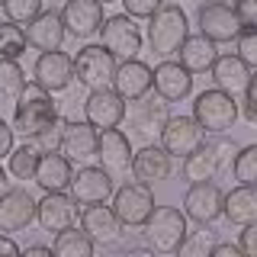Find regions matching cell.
Listing matches in <instances>:
<instances>
[{
  "label": "cell",
  "instance_id": "f6af8a7d",
  "mask_svg": "<svg viewBox=\"0 0 257 257\" xmlns=\"http://www.w3.org/2000/svg\"><path fill=\"white\" fill-rule=\"evenodd\" d=\"M212 257H244V254H241V247H238V244L219 241V244H215V251H212Z\"/></svg>",
  "mask_w": 257,
  "mask_h": 257
},
{
  "label": "cell",
  "instance_id": "60d3db41",
  "mask_svg": "<svg viewBox=\"0 0 257 257\" xmlns=\"http://www.w3.org/2000/svg\"><path fill=\"white\" fill-rule=\"evenodd\" d=\"M235 13L244 23V29H257V0H235Z\"/></svg>",
  "mask_w": 257,
  "mask_h": 257
},
{
  "label": "cell",
  "instance_id": "f1b7e54d",
  "mask_svg": "<svg viewBox=\"0 0 257 257\" xmlns=\"http://www.w3.org/2000/svg\"><path fill=\"white\" fill-rule=\"evenodd\" d=\"M26 71L20 68V61L13 58H0V103H20L26 96Z\"/></svg>",
  "mask_w": 257,
  "mask_h": 257
},
{
  "label": "cell",
  "instance_id": "3957f363",
  "mask_svg": "<svg viewBox=\"0 0 257 257\" xmlns=\"http://www.w3.org/2000/svg\"><path fill=\"white\" fill-rule=\"evenodd\" d=\"M187 212H180L177 206H155L151 219L145 222V241L155 254H174L183 244V238L190 235L187 228Z\"/></svg>",
  "mask_w": 257,
  "mask_h": 257
},
{
  "label": "cell",
  "instance_id": "603a6c76",
  "mask_svg": "<svg viewBox=\"0 0 257 257\" xmlns=\"http://www.w3.org/2000/svg\"><path fill=\"white\" fill-rule=\"evenodd\" d=\"M167 122H171V109H167V100H161V96H145V100L135 103L132 109V125L135 132L142 135V139H161V132L167 128Z\"/></svg>",
  "mask_w": 257,
  "mask_h": 257
},
{
  "label": "cell",
  "instance_id": "ba28073f",
  "mask_svg": "<svg viewBox=\"0 0 257 257\" xmlns=\"http://www.w3.org/2000/svg\"><path fill=\"white\" fill-rule=\"evenodd\" d=\"M77 80L74 74V58L64 52H42L32 64V87H39L42 93H61Z\"/></svg>",
  "mask_w": 257,
  "mask_h": 257
},
{
  "label": "cell",
  "instance_id": "d6986e66",
  "mask_svg": "<svg viewBox=\"0 0 257 257\" xmlns=\"http://www.w3.org/2000/svg\"><path fill=\"white\" fill-rule=\"evenodd\" d=\"M96 161H100V167L109 171L112 177L132 171L135 151H132V142H128V135L122 132V128H106V132H100V151H96Z\"/></svg>",
  "mask_w": 257,
  "mask_h": 257
},
{
  "label": "cell",
  "instance_id": "c3c4849f",
  "mask_svg": "<svg viewBox=\"0 0 257 257\" xmlns=\"http://www.w3.org/2000/svg\"><path fill=\"white\" fill-rule=\"evenodd\" d=\"M7 190H10V177H7V171L0 167V196H4Z\"/></svg>",
  "mask_w": 257,
  "mask_h": 257
},
{
  "label": "cell",
  "instance_id": "f35d334b",
  "mask_svg": "<svg viewBox=\"0 0 257 257\" xmlns=\"http://www.w3.org/2000/svg\"><path fill=\"white\" fill-rule=\"evenodd\" d=\"M119 4L125 7V16H132V20H151L161 7V0H119Z\"/></svg>",
  "mask_w": 257,
  "mask_h": 257
},
{
  "label": "cell",
  "instance_id": "30bf717a",
  "mask_svg": "<svg viewBox=\"0 0 257 257\" xmlns=\"http://www.w3.org/2000/svg\"><path fill=\"white\" fill-rule=\"evenodd\" d=\"M183 212H187V219L199 222L206 228V225H212L219 215H225V193L219 183L206 180V183H190L187 196H183Z\"/></svg>",
  "mask_w": 257,
  "mask_h": 257
},
{
  "label": "cell",
  "instance_id": "ac0fdd59",
  "mask_svg": "<svg viewBox=\"0 0 257 257\" xmlns=\"http://www.w3.org/2000/svg\"><path fill=\"white\" fill-rule=\"evenodd\" d=\"M155 87V71L148 68L145 61L132 58V61H119L116 68V80H112V90L122 96L125 103H139L151 93Z\"/></svg>",
  "mask_w": 257,
  "mask_h": 257
},
{
  "label": "cell",
  "instance_id": "8d00e7d4",
  "mask_svg": "<svg viewBox=\"0 0 257 257\" xmlns=\"http://www.w3.org/2000/svg\"><path fill=\"white\" fill-rule=\"evenodd\" d=\"M235 55L251 71H257V29H244V32H241L238 42H235Z\"/></svg>",
  "mask_w": 257,
  "mask_h": 257
},
{
  "label": "cell",
  "instance_id": "bcb514c9",
  "mask_svg": "<svg viewBox=\"0 0 257 257\" xmlns=\"http://www.w3.org/2000/svg\"><path fill=\"white\" fill-rule=\"evenodd\" d=\"M23 257H55V251L52 247H42V244H32V247L23 251Z\"/></svg>",
  "mask_w": 257,
  "mask_h": 257
},
{
  "label": "cell",
  "instance_id": "4dcf8cb0",
  "mask_svg": "<svg viewBox=\"0 0 257 257\" xmlns=\"http://www.w3.org/2000/svg\"><path fill=\"white\" fill-rule=\"evenodd\" d=\"M215 174H219V161H215L209 145H203L199 151H193L190 158H183V177H187L190 183H206V180H212Z\"/></svg>",
  "mask_w": 257,
  "mask_h": 257
},
{
  "label": "cell",
  "instance_id": "836d02e7",
  "mask_svg": "<svg viewBox=\"0 0 257 257\" xmlns=\"http://www.w3.org/2000/svg\"><path fill=\"white\" fill-rule=\"evenodd\" d=\"M231 174L241 187H257V145H244L238 151L235 164H231Z\"/></svg>",
  "mask_w": 257,
  "mask_h": 257
},
{
  "label": "cell",
  "instance_id": "9a60e30c",
  "mask_svg": "<svg viewBox=\"0 0 257 257\" xmlns=\"http://www.w3.org/2000/svg\"><path fill=\"white\" fill-rule=\"evenodd\" d=\"M39 215V203L32 199L29 190H20V187H10L0 196V231L10 235V231H23L36 222Z\"/></svg>",
  "mask_w": 257,
  "mask_h": 257
},
{
  "label": "cell",
  "instance_id": "7bdbcfd3",
  "mask_svg": "<svg viewBox=\"0 0 257 257\" xmlns=\"http://www.w3.org/2000/svg\"><path fill=\"white\" fill-rule=\"evenodd\" d=\"M13 155V128L0 119V161Z\"/></svg>",
  "mask_w": 257,
  "mask_h": 257
},
{
  "label": "cell",
  "instance_id": "b9f144b4",
  "mask_svg": "<svg viewBox=\"0 0 257 257\" xmlns=\"http://www.w3.org/2000/svg\"><path fill=\"white\" fill-rule=\"evenodd\" d=\"M238 247H241V254H244V257H257V222H251V225L241 228Z\"/></svg>",
  "mask_w": 257,
  "mask_h": 257
},
{
  "label": "cell",
  "instance_id": "44dd1931",
  "mask_svg": "<svg viewBox=\"0 0 257 257\" xmlns=\"http://www.w3.org/2000/svg\"><path fill=\"white\" fill-rule=\"evenodd\" d=\"M64 36H68V29H64V20H61L58 10H42L26 26V39L39 55L42 52H61Z\"/></svg>",
  "mask_w": 257,
  "mask_h": 257
},
{
  "label": "cell",
  "instance_id": "1f68e13d",
  "mask_svg": "<svg viewBox=\"0 0 257 257\" xmlns=\"http://www.w3.org/2000/svg\"><path fill=\"white\" fill-rule=\"evenodd\" d=\"M39 158H42V151L32 142H23L20 148H13V155L7 158L10 161V177H16V180H32V177H36V167H39Z\"/></svg>",
  "mask_w": 257,
  "mask_h": 257
},
{
  "label": "cell",
  "instance_id": "7402d4cb",
  "mask_svg": "<svg viewBox=\"0 0 257 257\" xmlns=\"http://www.w3.org/2000/svg\"><path fill=\"white\" fill-rule=\"evenodd\" d=\"M193 90V74L187 68H183L180 61H161L158 68H155V93L161 96V100H167V103H180V100H187Z\"/></svg>",
  "mask_w": 257,
  "mask_h": 257
},
{
  "label": "cell",
  "instance_id": "9c48e42d",
  "mask_svg": "<svg viewBox=\"0 0 257 257\" xmlns=\"http://www.w3.org/2000/svg\"><path fill=\"white\" fill-rule=\"evenodd\" d=\"M196 23H199V32L206 39H212L215 45L238 42V36L244 32V23L238 20L231 4H203L196 13Z\"/></svg>",
  "mask_w": 257,
  "mask_h": 257
},
{
  "label": "cell",
  "instance_id": "f546056e",
  "mask_svg": "<svg viewBox=\"0 0 257 257\" xmlns=\"http://www.w3.org/2000/svg\"><path fill=\"white\" fill-rule=\"evenodd\" d=\"M93 241L84 228H68V231H58L52 241V251L55 257H93Z\"/></svg>",
  "mask_w": 257,
  "mask_h": 257
},
{
  "label": "cell",
  "instance_id": "ffe728a7",
  "mask_svg": "<svg viewBox=\"0 0 257 257\" xmlns=\"http://www.w3.org/2000/svg\"><path fill=\"white\" fill-rule=\"evenodd\" d=\"M36 222L45 231H68L77 225V203L68 193H45V199H39V215Z\"/></svg>",
  "mask_w": 257,
  "mask_h": 257
},
{
  "label": "cell",
  "instance_id": "6da1fadb",
  "mask_svg": "<svg viewBox=\"0 0 257 257\" xmlns=\"http://www.w3.org/2000/svg\"><path fill=\"white\" fill-rule=\"evenodd\" d=\"M187 36H190V20H187V13H183L180 4H164L148 20V29H145V39H148L151 52L164 61L180 52V45L187 42Z\"/></svg>",
  "mask_w": 257,
  "mask_h": 257
},
{
  "label": "cell",
  "instance_id": "816d5d0a",
  "mask_svg": "<svg viewBox=\"0 0 257 257\" xmlns=\"http://www.w3.org/2000/svg\"><path fill=\"white\" fill-rule=\"evenodd\" d=\"M0 10H4V0H0Z\"/></svg>",
  "mask_w": 257,
  "mask_h": 257
},
{
  "label": "cell",
  "instance_id": "f5cc1de1",
  "mask_svg": "<svg viewBox=\"0 0 257 257\" xmlns=\"http://www.w3.org/2000/svg\"><path fill=\"white\" fill-rule=\"evenodd\" d=\"M171 4H174V0H171Z\"/></svg>",
  "mask_w": 257,
  "mask_h": 257
},
{
  "label": "cell",
  "instance_id": "74e56055",
  "mask_svg": "<svg viewBox=\"0 0 257 257\" xmlns=\"http://www.w3.org/2000/svg\"><path fill=\"white\" fill-rule=\"evenodd\" d=\"M206 145L212 148V155H215V161H219V167H231V164H235V158H238V151H241V145L231 142V139H225V135H215V139L206 142Z\"/></svg>",
  "mask_w": 257,
  "mask_h": 257
},
{
  "label": "cell",
  "instance_id": "484cf974",
  "mask_svg": "<svg viewBox=\"0 0 257 257\" xmlns=\"http://www.w3.org/2000/svg\"><path fill=\"white\" fill-rule=\"evenodd\" d=\"M212 80H215V87L219 90H225V93H231V96H244V90H247V80H251V74L254 71L247 68L244 61L238 58L235 52H228V55H219L215 58V64H212Z\"/></svg>",
  "mask_w": 257,
  "mask_h": 257
},
{
  "label": "cell",
  "instance_id": "5b68a950",
  "mask_svg": "<svg viewBox=\"0 0 257 257\" xmlns=\"http://www.w3.org/2000/svg\"><path fill=\"white\" fill-rule=\"evenodd\" d=\"M119 61L103 45H84L74 58V74L87 90H112Z\"/></svg>",
  "mask_w": 257,
  "mask_h": 257
},
{
  "label": "cell",
  "instance_id": "8fae6325",
  "mask_svg": "<svg viewBox=\"0 0 257 257\" xmlns=\"http://www.w3.org/2000/svg\"><path fill=\"white\" fill-rule=\"evenodd\" d=\"M128 116L125 100L116 90H90L84 100V122H90L96 132H106V128H119L122 119Z\"/></svg>",
  "mask_w": 257,
  "mask_h": 257
},
{
  "label": "cell",
  "instance_id": "cb8c5ba5",
  "mask_svg": "<svg viewBox=\"0 0 257 257\" xmlns=\"http://www.w3.org/2000/svg\"><path fill=\"white\" fill-rule=\"evenodd\" d=\"M32 180L45 193H64V190H71V180H74V164L61 151H45L39 158V167H36Z\"/></svg>",
  "mask_w": 257,
  "mask_h": 257
},
{
  "label": "cell",
  "instance_id": "8992f818",
  "mask_svg": "<svg viewBox=\"0 0 257 257\" xmlns=\"http://www.w3.org/2000/svg\"><path fill=\"white\" fill-rule=\"evenodd\" d=\"M112 212L125 228H145V222L155 212V193L139 180H128L112 193Z\"/></svg>",
  "mask_w": 257,
  "mask_h": 257
},
{
  "label": "cell",
  "instance_id": "d590c367",
  "mask_svg": "<svg viewBox=\"0 0 257 257\" xmlns=\"http://www.w3.org/2000/svg\"><path fill=\"white\" fill-rule=\"evenodd\" d=\"M4 13L16 26H23V23L29 26V23L42 13V0H4Z\"/></svg>",
  "mask_w": 257,
  "mask_h": 257
},
{
  "label": "cell",
  "instance_id": "4fadbf2b",
  "mask_svg": "<svg viewBox=\"0 0 257 257\" xmlns=\"http://www.w3.org/2000/svg\"><path fill=\"white\" fill-rule=\"evenodd\" d=\"M61 155L71 161V164H90L100 151V132L90 122H80V119H71V122H61Z\"/></svg>",
  "mask_w": 257,
  "mask_h": 257
},
{
  "label": "cell",
  "instance_id": "5bb4252c",
  "mask_svg": "<svg viewBox=\"0 0 257 257\" xmlns=\"http://www.w3.org/2000/svg\"><path fill=\"white\" fill-rule=\"evenodd\" d=\"M116 193L112 187V174L103 171V167L84 164L74 171V180H71V196H74L77 206H100Z\"/></svg>",
  "mask_w": 257,
  "mask_h": 257
},
{
  "label": "cell",
  "instance_id": "4316f807",
  "mask_svg": "<svg viewBox=\"0 0 257 257\" xmlns=\"http://www.w3.org/2000/svg\"><path fill=\"white\" fill-rule=\"evenodd\" d=\"M180 64L190 71V74H206V71H212L215 58H219V52H215V42L212 39H206L203 32H196V36H187V42L180 45Z\"/></svg>",
  "mask_w": 257,
  "mask_h": 257
},
{
  "label": "cell",
  "instance_id": "7a4b0ae2",
  "mask_svg": "<svg viewBox=\"0 0 257 257\" xmlns=\"http://www.w3.org/2000/svg\"><path fill=\"white\" fill-rule=\"evenodd\" d=\"M58 122H61V119H58V106H55V100L48 93H42L39 87L26 90V96H23V100L16 103V109H13V132H20L26 142L39 139L42 132L55 128Z\"/></svg>",
  "mask_w": 257,
  "mask_h": 257
},
{
  "label": "cell",
  "instance_id": "2e32d148",
  "mask_svg": "<svg viewBox=\"0 0 257 257\" xmlns=\"http://www.w3.org/2000/svg\"><path fill=\"white\" fill-rule=\"evenodd\" d=\"M103 7L106 4H100V0H68V4L61 7V20H64L68 36H74V39L96 36V32L103 29V23H106Z\"/></svg>",
  "mask_w": 257,
  "mask_h": 257
},
{
  "label": "cell",
  "instance_id": "83f0119b",
  "mask_svg": "<svg viewBox=\"0 0 257 257\" xmlns=\"http://www.w3.org/2000/svg\"><path fill=\"white\" fill-rule=\"evenodd\" d=\"M225 219L231 225H251L257 222V187H238L225 193Z\"/></svg>",
  "mask_w": 257,
  "mask_h": 257
},
{
  "label": "cell",
  "instance_id": "d6a6232c",
  "mask_svg": "<svg viewBox=\"0 0 257 257\" xmlns=\"http://www.w3.org/2000/svg\"><path fill=\"white\" fill-rule=\"evenodd\" d=\"M29 39H26V29L16 26V23H0V58H20L23 52H26Z\"/></svg>",
  "mask_w": 257,
  "mask_h": 257
},
{
  "label": "cell",
  "instance_id": "e0dca14e",
  "mask_svg": "<svg viewBox=\"0 0 257 257\" xmlns=\"http://www.w3.org/2000/svg\"><path fill=\"white\" fill-rule=\"evenodd\" d=\"M80 228L90 235L93 244L112 247V244L122 241V228H125V225L119 222V215L112 212V206L100 203V206H84V212H80Z\"/></svg>",
  "mask_w": 257,
  "mask_h": 257
},
{
  "label": "cell",
  "instance_id": "277c9868",
  "mask_svg": "<svg viewBox=\"0 0 257 257\" xmlns=\"http://www.w3.org/2000/svg\"><path fill=\"white\" fill-rule=\"evenodd\" d=\"M241 106L235 103V96L212 87V90H203L193 100V119L199 122L206 135H225L231 125L238 122Z\"/></svg>",
  "mask_w": 257,
  "mask_h": 257
},
{
  "label": "cell",
  "instance_id": "e575fe53",
  "mask_svg": "<svg viewBox=\"0 0 257 257\" xmlns=\"http://www.w3.org/2000/svg\"><path fill=\"white\" fill-rule=\"evenodd\" d=\"M215 244H219V241H212L209 231H196V235L183 238V244L174 251V257H212Z\"/></svg>",
  "mask_w": 257,
  "mask_h": 257
},
{
  "label": "cell",
  "instance_id": "52a82bcc",
  "mask_svg": "<svg viewBox=\"0 0 257 257\" xmlns=\"http://www.w3.org/2000/svg\"><path fill=\"white\" fill-rule=\"evenodd\" d=\"M100 45L106 48L116 61H132V58H139V52H142V32L132 23V16L116 13V16H106V23H103Z\"/></svg>",
  "mask_w": 257,
  "mask_h": 257
},
{
  "label": "cell",
  "instance_id": "7dc6e473",
  "mask_svg": "<svg viewBox=\"0 0 257 257\" xmlns=\"http://www.w3.org/2000/svg\"><path fill=\"white\" fill-rule=\"evenodd\" d=\"M119 257H158L151 247H132V251H125V254H119Z\"/></svg>",
  "mask_w": 257,
  "mask_h": 257
},
{
  "label": "cell",
  "instance_id": "ee69618b",
  "mask_svg": "<svg viewBox=\"0 0 257 257\" xmlns=\"http://www.w3.org/2000/svg\"><path fill=\"white\" fill-rule=\"evenodd\" d=\"M0 257H23L20 244H16L10 235H0Z\"/></svg>",
  "mask_w": 257,
  "mask_h": 257
},
{
  "label": "cell",
  "instance_id": "681fc988",
  "mask_svg": "<svg viewBox=\"0 0 257 257\" xmlns=\"http://www.w3.org/2000/svg\"><path fill=\"white\" fill-rule=\"evenodd\" d=\"M203 4H225V0H203Z\"/></svg>",
  "mask_w": 257,
  "mask_h": 257
},
{
  "label": "cell",
  "instance_id": "f907efd6",
  "mask_svg": "<svg viewBox=\"0 0 257 257\" xmlns=\"http://www.w3.org/2000/svg\"><path fill=\"white\" fill-rule=\"evenodd\" d=\"M100 4H116V0H100Z\"/></svg>",
  "mask_w": 257,
  "mask_h": 257
},
{
  "label": "cell",
  "instance_id": "d4e9b609",
  "mask_svg": "<svg viewBox=\"0 0 257 257\" xmlns=\"http://www.w3.org/2000/svg\"><path fill=\"white\" fill-rule=\"evenodd\" d=\"M174 171V158L167 155L161 145H145L142 151H135V161H132V177L145 187H151V183H161L167 180Z\"/></svg>",
  "mask_w": 257,
  "mask_h": 257
},
{
  "label": "cell",
  "instance_id": "7c38bea8",
  "mask_svg": "<svg viewBox=\"0 0 257 257\" xmlns=\"http://www.w3.org/2000/svg\"><path fill=\"white\" fill-rule=\"evenodd\" d=\"M203 145H206V132L193 116H171L167 128L161 132V148L171 158H190Z\"/></svg>",
  "mask_w": 257,
  "mask_h": 257
},
{
  "label": "cell",
  "instance_id": "ab89813d",
  "mask_svg": "<svg viewBox=\"0 0 257 257\" xmlns=\"http://www.w3.org/2000/svg\"><path fill=\"white\" fill-rule=\"evenodd\" d=\"M241 112H244L247 122H257V71L247 80V90H244V103H241Z\"/></svg>",
  "mask_w": 257,
  "mask_h": 257
}]
</instances>
